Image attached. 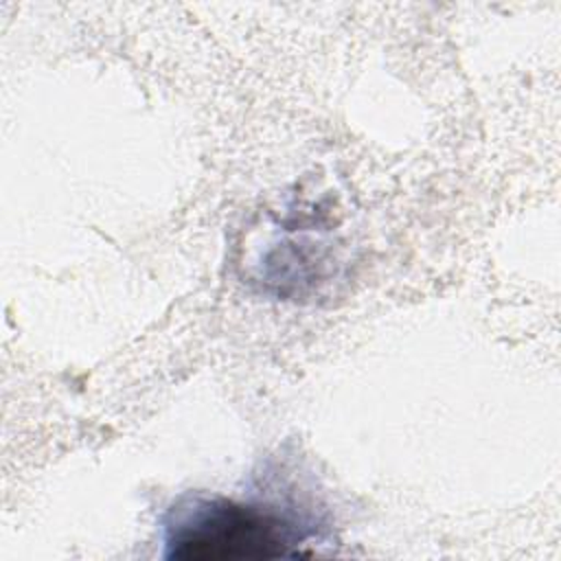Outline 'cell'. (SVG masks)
I'll return each mask as SVG.
<instances>
[{
  "mask_svg": "<svg viewBox=\"0 0 561 561\" xmlns=\"http://www.w3.org/2000/svg\"><path fill=\"white\" fill-rule=\"evenodd\" d=\"M318 530L320 522L300 506L186 493L162 515V557L182 561L296 557Z\"/></svg>",
  "mask_w": 561,
  "mask_h": 561,
  "instance_id": "cell-1",
  "label": "cell"
}]
</instances>
